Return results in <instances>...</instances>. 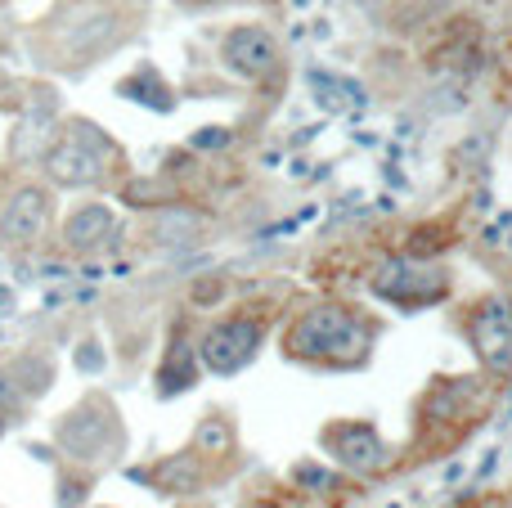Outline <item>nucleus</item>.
Wrapping results in <instances>:
<instances>
[{
    "instance_id": "nucleus-10",
    "label": "nucleus",
    "mask_w": 512,
    "mask_h": 508,
    "mask_svg": "<svg viewBox=\"0 0 512 508\" xmlns=\"http://www.w3.org/2000/svg\"><path fill=\"white\" fill-rule=\"evenodd\" d=\"M310 90H315V99L328 108V113H342V104L346 108H360L364 104V95L355 86H337V90L328 86V72H315V77H310Z\"/></svg>"
},
{
    "instance_id": "nucleus-6",
    "label": "nucleus",
    "mask_w": 512,
    "mask_h": 508,
    "mask_svg": "<svg viewBox=\"0 0 512 508\" xmlns=\"http://www.w3.org/2000/svg\"><path fill=\"white\" fill-rule=\"evenodd\" d=\"M472 342H477L481 360L495 369L512 365V311L508 302H486L472 320Z\"/></svg>"
},
{
    "instance_id": "nucleus-9",
    "label": "nucleus",
    "mask_w": 512,
    "mask_h": 508,
    "mask_svg": "<svg viewBox=\"0 0 512 508\" xmlns=\"http://www.w3.org/2000/svg\"><path fill=\"white\" fill-rule=\"evenodd\" d=\"M108 239H113V216H108L104 207H81V212L68 221V243L77 252L104 248Z\"/></svg>"
},
{
    "instance_id": "nucleus-7",
    "label": "nucleus",
    "mask_w": 512,
    "mask_h": 508,
    "mask_svg": "<svg viewBox=\"0 0 512 508\" xmlns=\"http://www.w3.org/2000/svg\"><path fill=\"white\" fill-rule=\"evenodd\" d=\"M45 221H50V198H45V189H18L5 203V212H0V234H5L9 243H32L36 234L45 230Z\"/></svg>"
},
{
    "instance_id": "nucleus-1",
    "label": "nucleus",
    "mask_w": 512,
    "mask_h": 508,
    "mask_svg": "<svg viewBox=\"0 0 512 508\" xmlns=\"http://www.w3.org/2000/svg\"><path fill=\"white\" fill-rule=\"evenodd\" d=\"M288 351L301 360H360L369 351V329L342 306H319L292 329Z\"/></svg>"
},
{
    "instance_id": "nucleus-5",
    "label": "nucleus",
    "mask_w": 512,
    "mask_h": 508,
    "mask_svg": "<svg viewBox=\"0 0 512 508\" xmlns=\"http://www.w3.org/2000/svg\"><path fill=\"white\" fill-rule=\"evenodd\" d=\"M221 54H225V63L248 81H261L265 72L279 63V45H274V36L265 32V27H234V32L225 36Z\"/></svg>"
},
{
    "instance_id": "nucleus-3",
    "label": "nucleus",
    "mask_w": 512,
    "mask_h": 508,
    "mask_svg": "<svg viewBox=\"0 0 512 508\" xmlns=\"http://www.w3.org/2000/svg\"><path fill=\"white\" fill-rule=\"evenodd\" d=\"M373 288H378L382 297H391V302L423 306V302H436V297H441L445 279H441V270L423 266V261H414V257H391L387 266L378 270Z\"/></svg>"
},
{
    "instance_id": "nucleus-4",
    "label": "nucleus",
    "mask_w": 512,
    "mask_h": 508,
    "mask_svg": "<svg viewBox=\"0 0 512 508\" xmlns=\"http://www.w3.org/2000/svg\"><path fill=\"white\" fill-rule=\"evenodd\" d=\"M256 347H261V329L252 320H230V324H216L203 338V360L216 374H234V369H243L256 356Z\"/></svg>"
},
{
    "instance_id": "nucleus-2",
    "label": "nucleus",
    "mask_w": 512,
    "mask_h": 508,
    "mask_svg": "<svg viewBox=\"0 0 512 508\" xmlns=\"http://www.w3.org/2000/svg\"><path fill=\"white\" fill-rule=\"evenodd\" d=\"M45 167L59 185H95L108 167V140L86 122H68L59 135L50 140V153H45Z\"/></svg>"
},
{
    "instance_id": "nucleus-8",
    "label": "nucleus",
    "mask_w": 512,
    "mask_h": 508,
    "mask_svg": "<svg viewBox=\"0 0 512 508\" xmlns=\"http://www.w3.org/2000/svg\"><path fill=\"white\" fill-rule=\"evenodd\" d=\"M328 446H333V455L342 459L346 468H373L382 459V441H378V432H369V428H337L333 437H328Z\"/></svg>"
}]
</instances>
